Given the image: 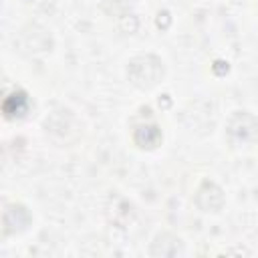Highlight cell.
Masks as SVG:
<instances>
[{"mask_svg": "<svg viewBox=\"0 0 258 258\" xmlns=\"http://www.w3.org/2000/svg\"><path fill=\"white\" fill-rule=\"evenodd\" d=\"M28 111H30V97L22 89L8 93L2 101V113L6 119H24Z\"/></svg>", "mask_w": 258, "mask_h": 258, "instance_id": "6", "label": "cell"}, {"mask_svg": "<svg viewBox=\"0 0 258 258\" xmlns=\"http://www.w3.org/2000/svg\"><path fill=\"white\" fill-rule=\"evenodd\" d=\"M155 238L161 240L163 246L161 244H151V248H149L151 256H177V254H183V242H181L179 236H175L171 232H159Z\"/></svg>", "mask_w": 258, "mask_h": 258, "instance_id": "7", "label": "cell"}, {"mask_svg": "<svg viewBox=\"0 0 258 258\" xmlns=\"http://www.w3.org/2000/svg\"><path fill=\"white\" fill-rule=\"evenodd\" d=\"M32 224V214L24 204H6L2 212V234L4 236H14L22 234L30 228Z\"/></svg>", "mask_w": 258, "mask_h": 258, "instance_id": "3", "label": "cell"}, {"mask_svg": "<svg viewBox=\"0 0 258 258\" xmlns=\"http://www.w3.org/2000/svg\"><path fill=\"white\" fill-rule=\"evenodd\" d=\"M226 137L230 147H252L258 141V119L250 111H234L226 123Z\"/></svg>", "mask_w": 258, "mask_h": 258, "instance_id": "2", "label": "cell"}, {"mask_svg": "<svg viewBox=\"0 0 258 258\" xmlns=\"http://www.w3.org/2000/svg\"><path fill=\"white\" fill-rule=\"evenodd\" d=\"M137 0H99L103 12H107L109 16L113 18H121V16H127L133 6H135Z\"/></svg>", "mask_w": 258, "mask_h": 258, "instance_id": "8", "label": "cell"}, {"mask_svg": "<svg viewBox=\"0 0 258 258\" xmlns=\"http://www.w3.org/2000/svg\"><path fill=\"white\" fill-rule=\"evenodd\" d=\"M127 81L139 91H151L165 79V62L153 52L133 56L125 67Z\"/></svg>", "mask_w": 258, "mask_h": 258, "instance_id": "1", "label": "cell"}, {"mask_svg": "<svg viewBox=\"0 0 258 258\" xmlns=\"http://www.w3.org/2000/svg\"><path fill=\"white\" fill-rule=\"evenodd\" d=\"M131 141L137 149L141 151H153L161 145L163 141V131L161 127L151 119V121H141L135 123L131 129Z\"/></svg>", "mask_w": 258, "mask_h": 258, "instance_id": "4", "label": "cell"}, {"mask_svg": "<svg viewBox=\"0 0 258 258\" xmlns=\"http://www.w3.org/2000/svg\"><path fill=\"white\" fill-rule=\"evenodd\" d=\"M198 208L202 212H212V214H218L224 206V191L222 187L212 181V179H204L198 189H196V196H194Z\"/></svg>", "mask_w": 258, "mask_h": 258, "instance_id": "5", "label": "cell"}]
</instances>
